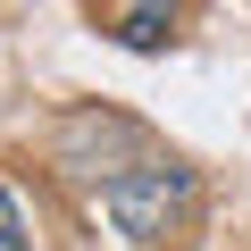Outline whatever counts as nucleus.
Here are the masks:
<instances>
[{
    "label": "nucleus",
    "mask_w": 251,
    "mask_h": 251,
    "mask_svg": "<svg viewBox=\"0 0 251 251\" xmlns=\"http://www.w3.org/2000/svg\"><path fill=\"white\" fill-rule=\"evenodd\" d=\"M0 251H34V243H25V218H17V201H9V184H0Z\"/></svg>",
    "instance_id": "3"
},
{
    "label": "nucleus",
    "mask_w": 251,
    "mask_h": 251,
    "mask_svg": "<svg viewBox=\"0 0 251 251\" xmlns=\"http://www.w3.org/2000/svg\"><path fill=\"white\" fill-rule=\"evenodd\" d=\"M176 201H184V168H168V159H134V168H117L100 184V209L117 218V234H134V243L168 234Z\"/></svg>",
    "instance_id": "1"
},
{
    "label": "nucleus",
    "mask_w": 251,
    "mask_h": 251,
    "mask_svg": "<svg viewBox=\"0 0 251 251\" xmlns=\"http://www.w3.org/2000/svg\"><path fill=\"white\" fill-rule=\"evenodd\" d=\"M168 34H176V0H126V17H117L126 50H159Z\"/></svg>",
    "instance_id": "2"
}]
</instances>
